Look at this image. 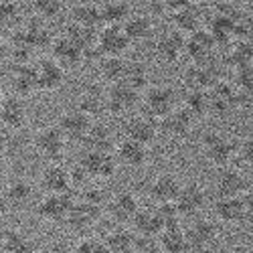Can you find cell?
Wrapping results in <instances>:
<instances>
[{
	"mask_svg": "<svg viewBox=\"0 0 253 253\" xmlns=\"http://www.w3.org/2000/svg\"><path fill=\"white\" fill-rule=\"evenodd\" d=\"M188 114L193 116V120H199V118H205L207 114H211V95L209 91H201V89H188L184 99H182V105Z\"/></svg>",
	"mask_w": 253,
	"mask_h": 253,
	"instance_id": "obj_40",
	"label": "cell"
},
{
	"mask_svg": "<svg viewBox=\"0 0 253 253\" xmlns=\"http://www.w3.org/2000/svg\"><path fill=\"white\" fill-rule=\"evenodd\" d=\"M124 33L130 45H142L154 35V18L150 14H132L124 25Z\"/></svg>",
	"mask_w": 253,
	"mask_h": 253,
	"instance_id": "obj_29",
	"label": "cell"
},
{
	"mask_svg": "<svg viewBox=\"0 0 253 253\" xmlns=\"http://www.w3.org/2000/svg\"><path fill=\"white\" fill-rule=\"evenodd\" d=\"M97 49L103 57H124L130 49L124 27H103L97 37Z\"/></svg>",
	"mask_w": 253,
	"mask_h": 253,
	"instance_id": "obj_21",
	"label": "cell"
},
{
	"mask_svg": "<svg viewBox=\"0 0 253 253\" xmlns=\"http://www.w3.org/2000/svg\"><path fill=\"white\" fill-rule=\"evenodd\" d=\"M156 215L162 223V231L164 229H174V227H182V215L176 207V203H164V205H156L154 207Z\"/></svg>",
	"mask_w": 253,
	"mask_h": 253,
	"instance_id": "obj_44",
	"label": "cell"
},
{
	"mask_svg": "<svg viewBox=\"0 0 253 253\" xmlns=\"http://www.w3.org/2000/svg\"><path fill=\"white\" fill-rule=\"evenodd\" d=\"M215 51V37L205 33L203 29L191 37H186V55L193 59V63H209L213 61Z\"/></svg>",
	"mask_w": 253,
	"mask_h": 253,
	"instance_id": "obj_28",
	"label": "cell"
},
{
	"mask_svg": "<svg viewBox=\"0 0 253 253\" xmlns=\"http://www.w3.org/2000/svg\"><path fill=\"white\" fill-rule=\"evenodd\" d=\"M184 83H186V89L211 91L219 83V73L213 65V61L193 63V65L184 71Z\"/></svg>",
	"mask_w": 253,
	"mask_h": 253,
	"instance_id": "obj_19",
	"label": "cell"
},
{
	"mask_svg": "<svg viewBox=\"0 0 253 253\" xmlns=\"http://www.w3.org/2000/svg\"><path fill=\"white\" fill-rule=\"evenodd\" d=\"M158 245L166 253H188L191 247H188V239H186V227L164 229L158 237Z\"/></svg>",
	"mask_w": 253,
	"mask_h": 253,
	"instance_id": "obj_38",
	"label": "cell"
},
{
	"mask_svg": "<svg viewBox=\"0 0 253 253\" xmlns=\"http://www.w3.org/2000/svg\"><path fill=\"white\" fill-rule=\"evenodd\" d=\"M77 166H81L91 180H110L118 172L120 162L114 152L81 150L77 156Z\"/></svg>",
	"mask_w": 253,
	"mask_h": 253,
	"instance_id": "obj_5",
	"label": "cell"
},
{
	"mask_svg": "<svg viewBox=\"0 0 253 253\" xmlns=\"http://www.w3.org/2000/svg\"><path fill=\"white\" fill-rule=\"evenodd\" d=\"M158 134V122L148 118L146 114H136L124 122V138L138 142L142 146H150Z\"/></svg>",
	"mask_w": 253,
	"mask_h": 253,
	"instance_id": "obj_10",
	"label": "cell"
},
{
	"mask_svg": "<svg viewBox=\"0 0 253 253\" xmlns=\"http://www.w3.org/2000/svg\"><path fill=\"white\" fill-rule=\"evenodd\" d=\"M213 213H215L217 221H221L225 225H241L243 221L249 219L245 203H243V197L217 199L215 205H213Z\"/></svg>",
	"mask_w": 253,
	"mask_h": 253,
	"instance_id": "obj_24",
	"label": "cell"
},
{
	"mask_svg": "<svg viewBox=\"0 0 253 253\" xmlns=\"http://www.w3.org/2000/svg\"><path fill=\"white\" fill-rule=\"evenodd\" d=\"M49 253H65V251H59V249H49Z\"/></svg>",
	"mask_w": 253,
	"mask_h": 253,
	"instance_id": "obj_56",
	"label": "cell"
},
{
	"mask_svg": "<svg viewBox=\"0 0 253 253\" xmlns=\"http://www.w3.org/2000/svg\"><path fill=\"white\" fill-rule=\"evenodd\" d=\"M105 99H108V114L110 116H124L132 112L142 101V93L130 87L126 81L116 83L105 89Z\"/></svg>",
	"mask_w": 253,
	"mask_h": 253,
	"instance_id": "obj_9",
	"label": "cell"
},
{
	"mask_svg": "<svg viewBox=\"0 0 253 253\" xmlns=\"http://www.w3.org/2000/svg\"><path fill=\"white\" fill-rule=\"evenodd\" d=\"M176 101L178 97L172 85H166V83L150 85L142 95V114L160 122L162 118H166L168 114L178 108Z\"/></svg>",
	"mask_w": 253,
	"mask_h": 253,
	"instance_id": "obj_2",
	"label": "cell"
},
{
	"mask_svg": "<svg viewBox=\"0 0 253 253\" xmlns=\"http://www.w3.org/2000/svg\"><path fill=\"white\" fill-rule=\"evenodd\" d=\"M51 57L65 71L77 69V67H81L83 63H85V51L79 49L75 43H71V41L67 37H63V35L55 37V43L51 47Z\"/></svg>",
	"mask_w": 253,
	"mask_h": 253,
	"instance_id": "obj_20",
	"label": "cell"
},
{
	"mask_svg": "<svg viewBox=\"0 0 253 253\" xmlns=\"http://www.w3.org/2000/svg\"><path fill=\"white\" fill-rule=\"evenodd\" d=\"M126 83H128L130 87H134L136 91H146L150 85V71L148 67L144 65V63L140 61H130V65H128V73H126Z\"/></svg>",
	"mask_w": 253,
	"mask_h": 253,
	"instance_id": "obj_43",
	"label": "cell"
},
{
	"mask_svg": "<svg viewBox=\"0 0 253 253\" xmlns=\"http://www.w3.org/2000/svg\"><path fill=\"white\" fill-rule=\"evenodd\" d=\"M101 18L103 27H124L126 20L132 16L130 4L122 2V0H110V2H101Z\"/></svg>",
	"mask_w": 253,
	"mask_h": 253,
	"instance_id": "obj_37",
	"label": "cell"
},
{
	"mask_svg": "<svg viewBox=\"0 0 253 253\" xmlns=\"http://www.w3.org/2000/svg\"><path fill=\"white\" fill-rule=\"evenodd\" d=\"M193 126H195V120L193 116L188 114L184 108H178L174 112H170L166 118H162L158 122V130L160 134H164L166 138H172V140H182L186 138L188 134L193 132Z\"/></svg>",
	"mask_w": 253,
	"mask_h": 253,
	"instance_id": "obj_18",
	"label": "cell"
},
{
	"mask_svg": "<svg viewBox=\"0 0 253 253\" xmlns=\"http://www.w3.org/2000/svg\"><path fill=\"white\" fill-rule=\"evenodd\" d=\"M29 120V108L27 101L18 95H4L0 99V124L6 130H20L25 128V124Z\"/></svg>",
	"mask_w": 253,
	"mask_h": 253,
	"instance_id": "obj_13",
	"label": "cell"
},
{
	"mask_svg": "<svg viewBox=\"0 0 253 253\" xmlns=\"http://www.w3.org/2000/svg\"><path fill=\"white\" fill-rule=\"evenodd\" d=\"M71 253H110L108 247L101 239H95V237H83Z\"/></svg>",
	"mask_w": 253,
	"mask_h": 253,
	"instance_id": "obj_47",
	"label": "cell"
},
{
	"mask_svg": "<svg viewBox=\"0 0 253 253\" xmlns=\"http://www.w3.org/2000/svg\"><path fill=\"white\" fill-rule=\"evenodd\" d=\"M91 124H93V120H89L85 114H81L77 108L65 110L59 116V122H57L59 130L67 138V142H77V144H81L85 140Z\"/></svg>",
	"mask_w": 253,
	"mask_h": 253,
	"instance_id": "obj_14",
	"label": "cell"
},
{
	"mask_svg": "<svg viewBox=\"0 0 253 253\" xmlns=\"http://www.w3.org/2000/svg\"><path fill=\"white\" fill-rule=\"evenodd\" d=\"M101 211L103 209H97L93 205H87V203H83V201L77 199V203H75V207H73V211H71V215H69L65 225L73 231V233L83 235V233H87V231H91V227L99 221Z\"/></svg>",
	"mask_w": 253,
	"mask_h": 253,
	"instance_id": "obj_22",
	"label": "cell"
},
{
	"mask_svg": "<svg viewBox=\"0 0 253 253\" xmlns=\"http://www.w3.org/2000/svg\"><path fill=\"white\" fill-rule=\"evenodd\" d=\"M130 253H136V251H130Z\"/></svg>",
	"mask_w": 253,
	"mask_h": 253,
	"instance_id": "obj_58",
	"label": "cell"
},
{
	"mask_svg": "<svg viewBox=\"0 0 253 253\" xmlns=\"http://www.w3.org/2000/svg\"><path fill=\"white\" fill-rule=\"evenodd\" d=\"M148 10H150V16H164V14H168L166 0H150Z\"/></svg>",
	"mask_w": 253,
	"mask_h": 253,
	"instance_id": "obj_50",
	"label": "cell"
},
{
	"mask_svg": "<svg viewBox=\"0 0 253 253\" xmlns=\"http://www.w3.org/2000/svg\"><path fill=\"white\" fill-rule=\"evenodd\" d=\"M103 243H105V247H108L110 253H130V251H134L136 233L126 225H118L105 235Z\"/></svg>",
	"mask_w": 253,
	"mask_h": 253,
	"instance_id": "obj_34",
	"label": "cell"
},
{
	"mask_svg": "<svg viewBox=\"0 0 253 253\" xmlns=\"http://www.w3.org/2000/svg\"><path fill=\"white\" fill-rule=\"evenodd\" d=\"M77 110L81 114H85L89 120H99L103 114H108V99H105V91L99 87H87L85 91H81L77 97Z\"/></svg>",
	"mask_w": 253,
	"mask_h": 253,
	"instance_id": "obj_26",
	"label": "cell"
},
{
	"mask_svg": "<svg viewBox=\"0 0 253 253\" xmlns=\"http://www.w3.org/2000/svg\"><path fill=\"white\" fill-rule=\"evenodd\" d=\"M154 53L162 63H176L186 53V37L176 29H168L158 35Z\"/></svg>",
	"mask_w": 253,
	"mask_h": 253,
	"instance_id": "obj_12",
	"label": "cell"
},
{
	"mask_svg": "<svg viewBox=\"0 0 253 253\" xmlns=\"http://www.w3.org/2000/svg\"><path fill=\"white\" fill-rule=\"evenodd\" d=\"M35 71H37V87L41 91H57L65 83V69L51 55L41 59Z\"/></svg>",
	"mask_w": 253,
	"mask_h": 253,
	"instance_id": "obj_16",
	"label": "cell"
},
{
	"mask_svg": "<svg viewBox=\"0 0 253 253\" xmlns=\"http://www.w3.org/2000/svg\"><path fill=\"white\" fill-rule=\"evenodd\" d=\"M25 25L23 20V6L12 0H2L0 2V31H10L14 33Z\"/></svg>",
	"mask_w": 253,
	"mask_h": 253,
	"instance_id": "obj_42",
	"label": "cell"
},
{
	"mask_svg": "<svg viewBox=\"0 0 253 253\" xmlns=\"http://www.w3.org/2000/svg\"><path fill=\"white\" fill-rule=\"evenodd\" d=\"M77 199L83 201V203H87V205H93L97 209H105V207H108V201H110V197L105 195L103 188H99L95 184H89L85 191H81L77 195Z\"/></svg>",
	"mask_w": 253,
	"mask_h": 253,
	"instance_id": "obj_46",
	"label": "cell"
},
{
	"mask_svg": "<svg viewBox=\"0 0 253 253\" xmlns=\"http://www.w3.org/2000/svg\"><path fill=\"white\" fill-rule=\"evenodd\" d=\"M182 188V182L176 174L172 172H160L152 178L148 186V195L154 201V205H164V203H174L178 199V193Z\"/></svg>",
	"mask_w": 253,
	"mask_h": 253,
	"instance_id": "obj_17",
	"label": "cell"
},
{
	"mask_svg": "<svg viewBox=\"0 0 253 253\" xmlns=\"http://www.w3.org/2000/svg\"><path fill=\"white\" fill-rule=\"evenodd\" d=\"M77 203V195L73 191L61 195H45L37 203V217L47 223H67L71 211Z\"/></svg>",
	"mask_w": 253,
	"mask_h": 253,
	"instance_id": "obj_4",
	"label": "cell"
},
{
	"mask_svg": "<svg viewBox=\"0 0 253 253\" xmlns=\"http://www.w3.org/2000/svg\"><path fill=\"white\" fill-rule=\"evenodd\" d=\"M237 158L253 168V138H243L237 144Z\"/></svg>",
	"mask_w": 253,
	"mask_h": 253,
	"instance_id": "obj_49",
	"label": "cell"
},
{
	"mask_svg": "<svg viewBox=\"0 0 253 253\" xmlns=\"http://www.w3.org/2000/svg\"><path fill=\"white\" fill-rule=\"evenodd\" d=\"M39 186L45 195H61L71 191L69 180V168H65L61 162L47 164L39 174Z\"/></svg>",
	"mask_w": 253,
	"mask_h": 253,
	"instance_id": "obj_15",
	"label": "cell"
},
{
	"mask_svg": "<svg viewBox=\"0 0 253 253\" xmlns=\"http://www.w3.org/2000/svg\"><path fill=\"white\" fill-rule=\"evenodd\" d=\"M156 249H160L158 237L136 235V243H134V251H136V253H154Z\"/></svg>",
	"mask_w": 253,
	"mask_h": 253,
	"instance_id": "obj_48",
	"label": "cell"
},
{
	"mask_svg": "<svg viewBox=\"0 0 253 253\" xmlns=\"http://www.w3.org/2000/svg\"><path fill=\"white\" fill-rule=\"evenodd\" d=\"M33 146L41 158H45L49 164H57L65 156L67 138L63 136L57 124H49V126H43L41 130H37L33 138Z\"/></svg>",
	"mask_w": 253,
	"mask_h": 253,
	"instance_id": "obj_3",
	"label": "cell"
},
{
	"mask_svg": "<svg viewBox=\"0 0 253 253\" xmlns=\"http://www.w3.org/2000/svg\"><path fill=\"white\" fill-rule=\"evenodd\" d=\"M69 23H75V25L97 31L103 25L101 6L95 4V2H77L69 10Z\"/></svg>",
	"mask_w": 253,
	"mask_h": 253,
	"instance_id": "obj_32",
	"label": "cell"
},
{
	"mask_svg": "<svg viewBox=\"0 0 253 253\" xmlns=\"http://www.w3.org/2000/svg\"><path fill=\"white\" fill-rule=\"evenodd\" d=\"M154 253H166V251H162V249H156V251H154Z\"/></svg>",
	"mask_w": 253,
	"mask_h": 253,
	"instance_id": "obj_57",
	"label": "cell"
},
{
	"mask_svg": "<svg viewBox=\"0 0 253 253\" xmlns=\"http://www.w3.org/2000/svg\"><path fill=\"white\" fill-rule=\"evenodd\" d=\"M10 77V85H12V95L18 97H29L33 95L37 87V71L31 65H12L8 71Z\"/></svg>",
	"mask_w": 253,
	"mask_h": 253,
	"instance_id": "obj_27",
	"label": "cell"
},
{
	"mask_svg": "<svg viewBox=\"0 0 253 253\" xmlns=\"http://www.w3.org/2000/svg\"><path fill=\"white\" fill-rule=\"evenodd\" d=\"M25 29H27L31 41H33L35 51H37V49H49V51H51V47H53V43H55V37H53L49 25L45 23L43 18H39V16L29 18L27 23H25Z\"/></svg>",
	"mask_w": 253,
	"mask_h": 253,
	"instance_id": "obj_36",
	"label": "cell"
},
{
	"mask_svg": "<svg viewBox=\"0 0 253 253\" xmlns=\"http://www.w3.org/2000/svg\"><path fill=\"white\" fill-rule=\"evenodd\" d=\"M213 188L217 199H235V197H243L249 191V180L239 168L223 166V168H217L213 178Z\"/></svg>",
	"mask_w": 253,
	"mask_h": 253,
	"instance_id": "obj_6",
	"label": "cell"
},
{
	"mask_svg": "<svg viewBox=\"0 0 253 253\" xmlns=\"http://www.w3.org/2000/svg\"><path fill=\"white\" fill-rule=\"evenodd\" d=\"M186 239L191 251L207 253L219 239V227L215 221H211L207 217H197L186 227Z\"/></svg>",
	"mask_w": 253,
	"mask_h": 253,
	"instance_id": "obj_7",
	"label": "cell"
},
{
	"mask_svg": "<svg viewBox=\"0 0 253 253\" xmlns=\"http://www.w3.org/2000/svg\"><path fill=\"white\" fill-rule=\"evenodd\" d=\"M83 150H93V152H112L114 150V136L112 130L103 122H93L91 128L81 142Z\"/></svg>",
	"mask_w": 253,
	"mask_h": 253,
	"instance_id": "obj_31",
	"label": "cell"
},
{
	"mask_svg": "<svg viewBox=\"0 0 253 253\" xmlns=\"http://www.w3.org/2000/svg\"><path fill=\"white\" fill-rule=\"evenodd\" d=\"M237 140L225 136L223 132L217 130H209L201 136V146H203V154L205 158L215 164L217 168L231 166L233 158H237Z\"/></svg>",
	"mask_w": 253,
	"mask_h": 253,
	"instance_id": "obj_1",
	"label": "cell"
},
{
	"mask_svg": "<svg viewBox=\"0 0 253 253\" xmlns=\"http://www.w3.org/2000/svg\"><path fill=\"white\" fill-rule=\"evenodd\" d=\"M8 209H10V203H8L6 195H4V191H0V217H4V213Z\"/></svg>",
	"mask_w": 253,
	"mask_h": 253,
	"instance_id": "obj_53",
	"label": "cell"
},
{
	"mask_svg": "<svg viewBox=\"0 0 253 253\" xmlns=\"http://www.w3.org/2000/svg\"><path fill=\"white\" fill-rule=\"evenodd\" d=\"M39 247L35 239L23 229H4L0 233V253H37Z\"/></svg>",
	"mask_w": 253,
	"mask_h": 253,
	"instance_id": "obj_23",
	"label": "cell"
},
{
	"mask_svg": "<svg viewBox=\"0 0 253 253\" xmlns=\"http://www.w3.org/2000/svg\"><path fill=\"white\" fill-rule=\"evenodd\" d=\"M132 227H134L136 235L160 237V233H162V223H160L154 209H140L138 215L132 221Z\"/></svg>",
	"mask_w": 253,
	"mask_h": 253,
	"instance_id": "obj_39",
	"label": "cell"
},
{
	"mask_svg": "<svg viewBox=\"0 0 253 253\" xmlns=\"http://www.w3.org/2000/svg\"><path fill=\"white\" fill-rule=\"evenodd\" d=\"M105 211H108L112 221H116L118 225H126V223H132L134 217L138 215L140 201L132 191H120L110 197Z\"/></svg>",
	"mask_w": 253,
	"mask_h": 253,
	"instance_id": "obj_11",
	"label": "cell"
},
{
	"mask_svg": "<svg viewBox=\"0 0 253 253\" xmlns=\"http://www.w3.org/2000/svg\"><path fill=\"white\" fill-rule=\"evenodd\" d=\"M6 182V160L4 156L0 154V186H2Z\"/></svg>",
	"mask_w": 253,
	"mask_h": 253,
	"instance_id": "obj_54",
	"label": "cell"
},
{
	"mask_svg": "<svg viewBox=\"0 0 253 253\" xmlns=\"http://www.w3.org/2000/svg\"><path fill=\"white\" fill-rule=\"evenodd\" d=\"M170 20L174 23V29L178 33H182L184 37H191L195 33L201 31V23H203V14H201V8L197 6V2H191L188 6L168 14Z\"/></svg>",
	"mask_w": 253,
	"mask_h": 253,
	"instance_id": "obj_30",
	"label": "cell"
},
{
	"mask_svg": "<svg viewBox=\"0 0 253 253\" xmlns=\"http://www.w3.org/2000/svg\"><path fill=\"white\" fill-rule=\"evenodd\" d=\"M63 4L65 2H61V0H33L31 8H33L35 16L43 18L47 23V20H53L63 12Z\"/></svg>",
	"mask_w": 253,
	"mask_h": 253,
	"instance_id": "obj_45",
	"label": "cell"
},
{
	"mask_svg": "<svg viewBox=\"0 0 253 253\" xmlns=\"http://www.w3.org/2000/svg\"><path fill=\"white\" fill-rule=\"evenodd\" d=\"M243 203H245V209H247L249 219H253V186H249V191L243 195Z\"/></svg>",
	"mask_w": 253,
	"mask_h": 253,
	"instance_id": "obj_52",
	"label": "cell"
},
{
	"mask_svg": "<svg viewBox=\"0 0 253 253\" xmlns=\"http://www.w3.org/2000/svg\"><path fill=\"white\" fill-rule=\"evenodd\" d=\"M8 55H10V45H8V41L0 35V65L8 59Z\"/></svg>",
	"mask_w": 253,
	"mask_h": 253,
	"instance_id": "obj_51",
	"label": "cell"
},
{
	"mask_svg": "<svg viewBox=\"0 0 253 253\" xmlns=\"http://www.w3.org/2000/svg\"><path fill=\"white\" fill-rule=\"evenodd\" d=\"M128 65H130V61H126L124 57H101L97 61V71L105 83L116 85V83H122L126 79Z\"/></svg>",
	"mask_w": 253,
	"mask_h": 253,
	"instance_id": "obj_33",
	"label": "cell"
},
{
	"mask_svg": "<svg viewBox=\"0 0 253 253\" xmlns=\"http://www.w3.org/2000/svg\"><path fill=\"white\" fill-rule=\"evenodd\" d=\"M4 97V87H2V81H0V99Z\"/></svg>",
	"mask_w": 253,
	"mask_h": 253,
	"instance_id": "obj_55",
	"label": "cell"
},
{
	"mask_svg": "<svg viewBox=\"0 0 253 253\" xmlns=\"http://www.w3.org/2000/svg\"><path fill=\"white\" fill-rule=\"evenodd\" d=\"M182 219H197L201 217L203 209L207 205V191L205 186L197 180H191V182H184L180 193H178V199L174 201Z\"/></svg>",
	"mask_w": 253,
	"mask_h": 253,
	"instance_id": "obj_8",
	"label": "cell"
},
{
	"mask_svg": "<svg viewBox=\"0 0 253 253\" xmlns=\"http://www.w3.org/2000/svg\"><path fill=\"white\" fill-rule=\"evenodd\" d=\"M118 162L126 168H132V170H136V168H144L146 162H148V146H142L138 142H132V140H122L116 150H114Z\"/></svg>",
	"mask_w": 253,
	"mask_h": 253,
	"instance_id": "obj_25",
	"label": "cell"
},
{
	"mask_svg": "<svg viewBox=\"0 0 253 253\" xmlns=\"http://www.w3.org/2000/svg\"><path fill=\"white\" fill-rule=\"evenodd\" d=\"M63 37H67L71 43H75L79 49H83L85 53H89L91 49L97 47L99 31H93V29H87V27H81V25H75V23H67L65 29H63Z\"/></svg>",
	"mask_w": 253,
	"mask_h": 253,
	"instance_id": "obj_35",
	"label": "cell"
},
{
	"mask_svg": "<svg viewBox=\"0 0 253 253\" xmlns=\"http://www.w3.org/2000/svg\"><path fill=\"white\" fill-rule=\"evenodd\" d=\"M4 195L10 203V207H25L31 203L35 188H33L31 180H27V178H12L4 188Z\"/></svg>",
	"mask_w": 253,
	"mask_h": 253,
	"instance_id": "obj_41",
	"label": "cell"
}]
</instances>
